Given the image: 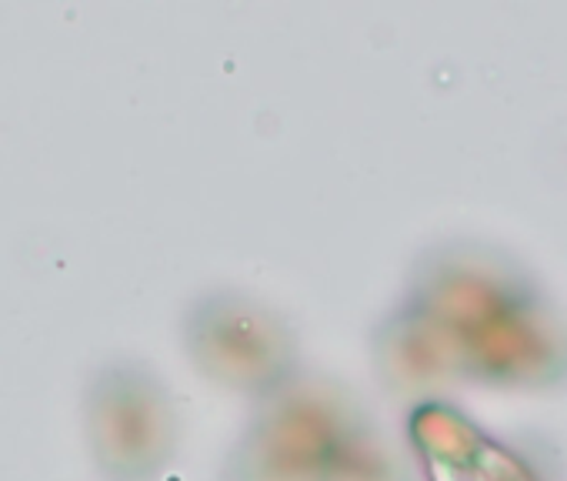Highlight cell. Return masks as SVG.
<instances>
[]
</instances>
